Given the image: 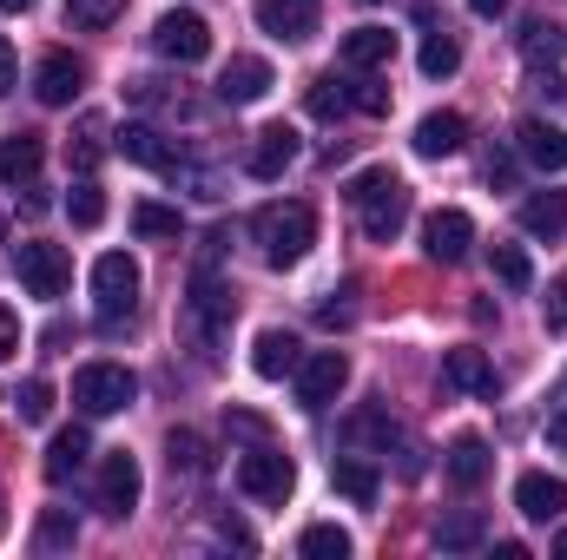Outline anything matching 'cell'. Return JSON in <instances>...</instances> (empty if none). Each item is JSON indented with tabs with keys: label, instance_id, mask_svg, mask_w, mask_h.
<instances>
[{
	"label": "cell",
	"instance_id": "cell-1",
	"mask_svg": "<svg viewBox=\"0 0 567 560\" xmlns=\"http://www.w3.org/2000/svg\"><path fill=\"white\" fill-rule=\"evenodd\" d=\"M343 198L357 205V218H363V231H370L377 245H390V238L410 225V185H403L390 165H370V172H357Z\"/></svg>",
	"mask_w": 567,
	"mask_h": 560
},
{
	"label": "cell",
	"instance_id": "cell-2",
	"mask_svg": "<svg viewBox=\"0 0 567 560\" xmlns=\"http://www.w3.org/2000/svg\"><path fill=\"white\" fill-rule=\"evenodd\" d=\"M251 238H258V251H265V265H297L310 245H317V211L310 205H265L258 218H251Z\"/></svg>",
	"mask_w": 567,
	"mask_h": 560
},
{
	"label": "cell",
	"instance_id": "cell-3",
	"mask_svg": "<svg viewBox=\"0 0 567 560\" xmlns=\"http://www.w3.org/2000/svg\"><path fill=\"white\" fill-rule=\"evenodd\" d=\"M231 310H238V303H231V283L218 278L212 265H198V271H192V290H185V330H192V343H198L205 356H212V343L231 330Z\"/></svg>",
	"mask_w": 567,
	"mask_h": 560
},
{
	"label": "cell",
	"instance_id": "cell-4",
	"mask_svg": "<svg viewBox=\"0 0 567 560\" xmlns=\"http://www.w3.org/2000/svg\"><path fill=\"white\" fill-rule=\"evenodd\" d=\"M133 396H140V376L126 363H86L73 376V409L80 416H120V409H133Z\"/></svg>",
	"mask_w": 567,
	"mask_h": 560
},
{
	"label": "cell",
	"instance_id": "cell-5",
	"mask_svg": "<svg viewBox=\"0 0 567 560\" xmlns=\"http://www.w3.org/2000/svg\"><path fill=\"white\" fill-rule=\"evenodd\" d=\"M133 303H140V265H133L126 251H106V258L93 265V310H100V323H106V330L126 323Z\"/></svg>",
	"mask_w": 567,
	"mask_h": 560
},
{
	"label": "cell",
	"instance_id": "cell-6",
	"mask_svg": "<svg viewBox=\"0 0 567 560\" xmlns=\"http://www.w3.org/2000/svg\"><path fill=\"white\" fill-rule=\"evenodd\" d=\"M13 271H20V283H27V297H66V283H73V258L60 251V245H13Z\"/></svg>",
	"mask_w": 567,
	"mask_h": 560
},
{
	"label": "cell",
	"instance_id": "cell-7",
	"mask_svg": "<svg viewBox=\"0 0 567 560\" xmlns=\"http://www.w3.org/2000/svg\"><path fill=\"white\" fill-rule=\"evenodd\" d=\"M152 46H158L165 60H178V66H198V60L212 53V27H205V13H192V7H172V13H158Z\"/></svg>",
	"mask_w": 567,
	"mask_h": 560
},
{
	"label": "cell",
	"instance_id": "cell-8",
	"mask_svg": "<svg viewBox=\"0 0 567 560\" xmlns=\"http://www.w3.org/2000/svg\"><path fill=\"white\" fill-rule=\"evenodd\" d=\"M238 488L251 501H284L297 488V468H290V455H278L271 442H258L251 455H238Z\"/></svg>",
	"mask_w": 567,
	"mask_h": 560
},
{
	"label": "cell",
	"instance_id": "cell-9",
	"mask_svg": "<svg viewBox=\"0 0 567 560\" xmlns=\"http://www.w3.org/2000/svg\"><path fill=\"white\" fill-rule=\"evenodd\" d=\"M343 383H350V356L343 350H317V356L297 363V403L303 409H330L343 396Z\"/></svg>",
	"mask_w": 567,
	"mask_h": 560
},
{
	"label": "cell",
	"instance_id": "cell-10",
	"mask_svg": "<svg viewBox=\"0 0 567 560\" xmlns=\"http://www.w3.org/2000/svg\"><path fill=\"white\" fill-rule=\"evenodd\" d=\"M140 488H145V475H140V462L126 455V448H113L106 462H100V515H113V521H126L133 508H140Z\"/></svg>",
	"mask_w": 567,
	"mask_h": 560
},
{
	"label": "cell",
	"instance_id": "cell-11",
	"mask_svg": "<svg viewBox=\"0 0 567 560\" xmlns=\"http://www.w3.org/2000/svg\"><path fill=\"white\" fill-rule=\"evenodd\" d=\"M468 245H475V218L468 211H429L423 218V251L435 258V265H462L468 258Z\"/></svg>",
	"mask_w": 567,
	"mask_h": 560
},
{
	"label": "cell",
	"instance_id": "cell-12",
	"mask_svg": "<svg viewBox=\"0 0 567 560\" xmlns=\"http://www.w3.org/2000/svg\"><path fill=\"white\" fill-rule=\"evenodd\" d=\"M251 13L271 40H310L323 20V0H251Z\"/></svg>",
	"mask_w": 567,
	"mask_h": 560
},
{
	"label": "cell",
	"instance_id": "cell-13",
	"mask_svg": "<svg viewBox=\"0 0 567 560\" xmlns=\"http://www.w3.org/2000/svg\"><path fill=\"white\" fill-rule=\"evenodd\" d=\"M80 86H86V66H80L73 53H47L40 73H33V100H40V106H73Z\"/></svg>",
	"mask_w": 567,
	"mask_h": 560
},
{
	"label": "cell",
	"instance_id": "cell-14",
	"mask_svg": "<svg viewBox=\"0 0 567 560\" xmlns=\"http://www.w3.org/2000/svg\"><path fill=\"white\" fill-rule=\"evenodd\" d=\"M271 86H278V80H271V66H265L258 53H238V60L218 73V100H225V106H258Z\"/></svg>",
	"mask_w": 567,
	"mask_h": 560
},
{
	"label": "cell",
	"instance_id": "cell-15",
	"mask_svg": "<svg viewBox=\"0 0 567 560\" xmlns=\"http://www.w3.org/2000/svg\"><path fill=\"white\" fill-rule=\"evenodd\" d=\"M515 152H522L535 172H567V133L555 120H522V126H515Z\"/></svg>",
	"mask_w": 567,
	"mask_h": 560
},
{
	"label": "cell",
	"instance_id": "cell-16",
	"mask_svg": "<svg viewBox=\"0 0 567 560\" xmlns=\"http://www.w3.org/2000/svg\"><path fill=\"white\" fill-rule=\"evenodd\" d=\"M290 165H297V133H290V126H265V133L251 139V152H245V172H251V178H265V185L284 178Z\"/></svg>",
	"mask_w": 567,
	"mask_h": 560
},
{
	"label": "cell",
	"instance_id": "cell-17",
	"mask_svg": "<svg viewBox=\"0 0 567 560\" xmlns=\"http://www.w3.org/2000/svg\"><path fill=\"white\" fill-rule=\"evenodd\" d=\"M515 508H522L528 521H561L567 515V481L561 475H542V468L522 475V481H515Z\"/></svg>",
	"mask_w": 567,
	"mask_h": 560
},
{
	"label": "cell",
	"instance_id": "cell-18",
	"mask_svg": "<svg viewBox=\"0 0 567 560\" xmlns=\"http://www.w3.org/2000/svg\"><path fill=\"white\" fill-rule=\"evenodd\" d=\"M47 165V139L40 133H7L0 139V185H33Z\"/></svg>",
	"mask_w": 567,
	"mask_h": 560
},
{
	"label": "cell",
	"instance_id": "cell-19",
	"mask_svg": "<svg viewBox=\"0 0 567 560\" xmlns=\"http://www.w3.org/2000/svg\"><path fill=\"white\" fill-rule=\"evenodd\" d=\"M396 60V33L390 27H357V33H343V66L350 73H377V66H390Z\"/></svg>",
	"mask_w": 567,
	"mask_h": 560
},
{
	"label": "cell",
	"instance_id": "cell-20",
	"mask_svg": "<svg viewBox=\"0 0 567 560\" xmlns=\"http://www.w3.org/2000/svg\"><path fill=\"white\" fill-rule=\"evenodd\" d=\"M297 363H303V343H297L290 330H265V336H258V350H251V370H258L265 383L297 376Z\"/></svg>",
	"mask_w": 567,
	"mask_h": 560
},
{
	"label": "cell",
	"instance_id": "cell-21",
	"mask_svg": "<svg viewBox=\"0 0 567 560\" xmlns=\"http://www.w3.org/2000/svg\"><path fill=\"white\" fill-rule=\"evenodd\" d=\"M120 158H133V165H145V172H172V165H178V152L165 145V133L145 126V120H133V126L120 133Z\"/></svg>",
	"mask_w": 567,
	"mask_h": 560
},
{
	"label": "cell",
	"instance_id": "cell-22",
	"mask_svg": "<svg viewBox=\"0 0 567 560\" xmlns=\"http://www.w3.org/2000/svg\"><path fill=\"white\" fill-rule=\"evenodd\" d=\"M442 376L455 383V390H468V396H495V363L468 343V350H449L442 356Z\"/></svg>",
	"mask_w": 567,
	"mask_h": 560
},
{
	"label": "cell",
	"instance_id": "cell-23",
	"mask_svg": "<svg viewBox=\"0 0 567 560\" xmlns=\"http://www.w3.org/2000/svg\"><path fill=\"white\" fill-rule=\"evenodd\" d=\"M522 231L555 245L567 231V191H535V198H522Z\"/></svg>",
	"mask_w": 567,
	"mask_h": 560
},
{
	"label": "cell",
	"instance_id": "cell-24",
	"mask_svg": "<svg viewBox=\"0 0 567 560\" xmlns=\"http://www.w3.org/2000/svg\"><path fill=\"white\" fill-rule=\"evenodd\" d=\"M86 455H93V435L73 422V428H60L53 435V448H47V481H66V475H80L86 468Z\"/></svg>",
	"mask_w": 567,
	"mask_h": 560
},
{
	"label": "cell",
	"instance_id": "cell-25",
	"mask_svg": "<svg viewBox=\"0 0 567 560\" xmlns=\"http://www.w3.org/2000/svg\"><path fill=\"white\" fill-rule=\"evenodd\" d=\"M462 139H468L462 113H429L423 126H416V152L423 158H449V152H462Z\"/></svg>",
	"mask_w": 567,
	"mask_h": 560
},
{
	"label": "cell",
	"instance_id": "cell-26",
	"mask_svg": "<svg viewBox=\"0 0 567 560\" xmlns=\"http://www.w3.org/2000/svg\"><path fill=\"white\" fill-rule=\"evenodd\" d=\"M482 475H488V442H482V435H455V448H449V481H455V488H482Z\"/></svg>",
	"mask_w": 567,
	"mask_h": 560
},
{
	"label": "cell",
	"instance_id": "cell-27",
	"mask_svg": "<svg viewBox=\"0 0 567 560\" xmlns=\"http://www.w3.org/2000/svg\"><path fill=\"white\" fill-rule=\"evenodd\" d=\"M330 481H337L357 508H370V501H377V488H383V481H377V468H370V462H357V455H337V462H330Z\"/></svg>",
	"mask_w": 567,
	"mask_h": 560
},
{
	"label": "cell",
	"instance_id": "cell-28",
	"mask_svg": "<svg viewBox=\"0 0 567 560\" xmlns=\"http://www.w3.org/2000/svg\"><path fill=\"white\" fill-rule=\"evenodd\" d=\"M561 53H567V33L555 20H528V27H522V60H528V66H555Z\"/></svg>",
	"mask_w": 567,
	"mask_h": 560
},
{
	"label": "cell",
	"instance_id": "cell-29",
	"mask_svg": "<svg viewBox=\"0 0 567 560\" xmlns=\"http://www.w3.org/2000/svg\"><path fill=\"white\" fill-rule=\"evenodd\" d=\"M462 66V46H455V33L449 27H429V40H423V73L429 80H449Z\"/></svg>",
	"mask_w": 567,
	"mask_h": 560
},
{
	"label": "cell",
	"instance_id": "cell-30",
	"mask_svg": "<svg viewBox=\"0 0 567 560\" xmlns=\"http://www.w3.org/2000/svg\"><path fill=\"white\" fill-rule=\"evenodd\" d=\"M297 554H303V560H343V554H350V535H343L337 521H317V528H303Z\"/></svg>",
	"mask_w": 567,
	"mask_h": 560
},
{
	"label": "cell",
	"instance_id": "cell-31",
	"mask_svg": "<svg viewBox=\"0 0 567 560\" xmlns=\"http://www.w3.org/2000/svg\"><path fill=\"white\" fill-rule=\"evenodd\" d=\"M165 462H172V475H205V442L192 428H172L165 435Z\"/></svg>",
	"mask_w": 567,
	"mask_h": 560
},
{
	"label": "cell",
	"instance_id": "cell-32",
	"mask_svg": "<svg viewBox=\"0 0 567 560\" xmlns=\"http://www.w3.org/2000/svg\"><path fill=\"white\" fill-rule=\"evenodd\" d=\"M310 113H317V120H343V113H350V86H343L337 73L310 80Z\"/></svg>",
	"mask_w": 567,
	"mask_h": 560
},
{
	"label": "cell",
	"instance_id": "cell-33",
	"mask_svg": "<svg viewBox=\"0 0 567 560\" xmlns=\"http://www.w3.org/2000/svg\"><path fill=\"white\" fill-rule=\"evenodd\" d=\"M73 541H80L73 515H66V508H47V515H40V535H33V548H40V554H60V548H73Z\"/></svg>",
	"mask_w": 567,
	"mask_h": 560
},
{
	"label": "cell",
	"instance_id": "cell-34",
	"mask_svg": "<svg viewBox=\"0 0 567 560\" xmlns=\"http://www.w3.org/2000/svg\"><path fill=\"white\" fill-rule=\"evenodd\" d=\"M488 265H495V278L508 283V290H528V278H535V265H528V251H522V245H495V251H488Z\"/></svg>",
	"mask_w": 567,
	"mask_h": 560
},
{
	"label": "cell",
	"instance_id": "cell-35",
	"mask_svg": "<svg viewBox=\"0 0 567 560\" xmlns=\"http://www.w3.org/2000/svg\"><path fill=\"white\" fill-rule=\"evenodd\" d=\"M133 231H140V238H178L185 218H178L172 205H133Z\"/></svg>",
	"mask_w": 567,
	"mask_h": 560
},
{
	"label": "cell",
	"instance_id": "cell-36",
	"mask_svg": "<svg viewBox=\"0 0 567 560\" xmlns=\"http://www.w3.org/2000/svg\"><path fill=\"white\" fill-rule=\"evenodd\" d=\"M66 211H73V225H80V231H93V225L106 218V191H100L93 178H80V185H73V198H66Z\"/></svg>",
	"mask_w": 567,
	"mask_h": 560
},
{
	"label": "cell",
	"instance_id": "cell-37",
	"mask_svg": "<svg viewBox=\"0 0 567 560\" xmlns=\"http://www.w3.org/2000/svg\"><path fill=\"white\" fill-rule=\"evenodd\" d=\"M343 86H350V106H357V113H370V120L390 113V86H383V80H363V73H357V80H343Z\"/></svg>",
	"mask_w": 567,
	"mask_h": 560
},
{
	"label": "cell",
	"instance_id": "cell-38",
	"mask_svg": "<svg viewBox=\"0 0 567 560\" xmlns=\"http://www.w3.org/2000/svg\"><path fill=\"white\" fill-rule=\"evenodd\" d=\"M126 13V0H66V20L73 27H113Z\"/></svg>",
	"mask_w": 567,
	"mask_h": 560
},
{
	"label": "cell",
	"instance_id": "cell-39",
	"mask_svg": "<svg viewBox=\"0 0 567 560\" xmlns=\"http://www.w3.org/2000/svg\"><path fill=\"white\" fill-rule=\"evenodd\" d=\"M100 152H106V126H100V120H80V133H73V165H80V172H93V165H100Z\"/></svg>",
	"mask_w": 567,
	"mask_h": 560
},
{
	"label": "cell",
	"instance_id": "cell-40",
	"mask_svg": "<svg viewBox=\"0 0 567 560\" xmlns=\"http://www.w3.org/2000/svg\"><path fill=\"white\" fill-rule=\"evenodd\" d=\"M435 541H442V548H475V541H482V515H449V521L435 528Z\"/></svg>",
	"mask_w": 567,
	"mask_h": 560
},
{
	"label": "cell",
	"instance_id": "cell-41",
	"mask_svg": "<svg viewBox=\"0 0 567 560\" xmlns=\"http://www.w3.org/2000/svg\"><path fill=\"white\" fill-rule=\"evenodd\" d=\"M13 409H20V422H47L53 416V390H47V383H27V390L13 396Z\"/></svg>",
	"mask_w": 567,
	"mask_h": 560
},
{
	"label": "cell",
	"instance_id": "cell-42",
	"mask_svg": "<svg viewBox=\"0 0 567 560\" xmlns=\"http://www.w3.org/2000/svg\"><path fill=\"white\" fill-rule=\"evenodd\" d=\"M350 297H357V283H343V290H337V303H323L317 317H323L330 330H337V323H350V317H357V303H350Z\"/></svg>",
	"mask_w": 567,
	"mask_h": 560
},
{
	"label": "cell",
	"instance_id": "cell-43",
	"mask_svg": "<svg viewBox=\"0 0 567 560\" xmlns=\"http://www.w3.org/2000/svg\"><path fill=\"white\" fill-rule=\"evenodd\" d=\"M548 330H567V271L548 283Z\"/></svg>",
	"mask_w": 567,
	"mask_h": 560
},
{
	"label": "cell",
	"instance_id": "cell-44",
	"mask_svg": "<svg viewBox=\"0 0 567 560\" xmlns=\"http://www.w3.org/2000/svg\"><path fill=\"white\" fill-rule=\"evenodd\" d=\"M13 350H20V317H13V310L0 303V363H7Z\"/></svg>",
	"mask_w": 567,
	"mask_h": 560
},
{
	"label": "cell",
	"instance_id": "cell-45",
	"mask_svg": "<svg viewBox=\"0 0 567 560\" xmlns=\"http://www.w3.org/2000/svg\"><path fill=\"white\" fill-rule=\"evenodd\" d=\"M548 442H561L567 448V390L555 396V409H548Z\"/></svg>",
	"mask_w": 567,
	"mask_h": 560
},
{
	"label": "cell",
	"instance_id": "cell-46",
	"mask_svg": "<svg viewBox=\"0 0 567 560\" xmlns=\"http://www.w3.org/2000/svg\"><path fill=\"white\" fill-rule=\"evenodd\" d=\"M13 93V46H7V33H0V100Z\"/></svg>",
	"mask_w": 567,
	"mask_h": 560
},
{
	"label": "cell",
	"instance_id": "cell-47",
	"mask_svg": "<svg viewBox=\"0 0 567 560\" xmlns=\"http://www.w3.org/2000/svg\"><path fill=\"white\" fill-rule=\"evenodd\" d=\"M231 428H238V435H251V442H265V422L245 416V409H231Z\"/></svg>",
	"mask_w": 567,
	"mask_h": 560
},
{
	"label": "cell",
	"instance_id": "cell-48",
	"mask_svg": "<svg viewBox=\"0 0 567 560\" xmlns=\"http://www.w3.org/2000/svg\"><path fill=\"white\" fill-rule=\"evenodd\" d=\"M468 7H475V13H482V20H495V13H502V7H508V0H468Z\"/></svg>",
	"mask_w": 567,
	"mask_h": 560
},
{
	"label": "cell",
	"instance_id": "cell-49",
	"mask_svg": "<svg viewBox=\"0 0 567 560\" xmlns=\"http://www.w3.org/2000/svg\"><path fill=\"white\" fill-rule=\"evenodd\" d=\"M27 7H33V0H0V13H27Z\"/></svg>",
	"mask_w": 567,
	"mask_h": 560
},
{
	"label": "cell",
	"instance_id": "cell-50",
	"mask_svg": "<svg viewBox=\"0 0 567 560\" xmlns=\"http://www.w3.org/2000/svg\"><path fill=\"white\" fill-rule=\"evenodd\" d=\"M555 554H561V560H567V528H561V535H555Z\"/></svg>",
	"mask_w": 567,
	"mask_h": 560
},
{
	"label": "cell",
	"instance_id": "cell-51",
	"mask_svg": "<svg viewBox=\"0 0 567 560\" xmlns=\"http://www.w3.org/2000/svg\"><path fill=\"white\" fill-rule=\"evenodd\" d=\"M561 390H567V383H561Z\"/></svg>",
	"mask_w": 567,
	"mask_h": 560
}]
</instances>
